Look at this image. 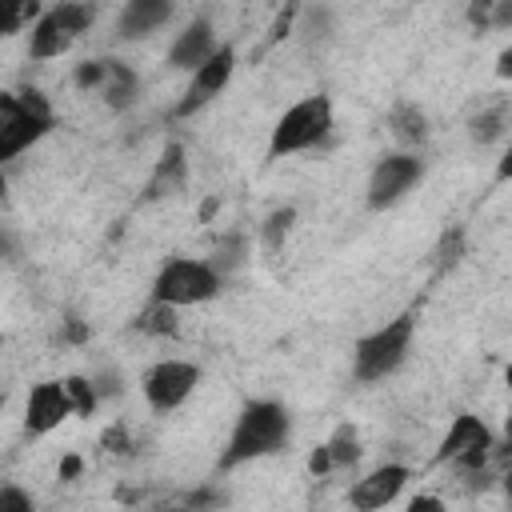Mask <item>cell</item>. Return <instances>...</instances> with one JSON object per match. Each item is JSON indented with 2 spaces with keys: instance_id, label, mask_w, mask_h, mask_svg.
Wrapping results in <instances>:
<instances>
[{
  "instance_id": "cell-1",
  "label": "cell",
  "mask_w": 512,
  "mask_h": 512,
  "mask_svg": "<svg viewBox=\"0 0 512 512\" xmlns=\"http://www.w3.org/2000/svg\"><path fill=\"white\" fill-rule=\"evenodd\" d=\"M288 436H292V416L280 400H248L220 452V468H240L248 460L272 456L288 444Z\"/></svg>"
},
{
  "instance_id": "cell-2",
  "label": "cell",
  "mask_w": 512,
  "mask_h": 512,
  "mask_svg": "<svg viewBox=\"0 0 512 512\" xmlns=\"http://www.w3.org/2000/svg\"><path fill=\"white\" fill-rule=\"evenodd\" d=\"M412 336H416V316L412 312H400V316L384 320L380 328H372L368 336L356 340V348H352V376L360 384H376V380L392 376L408 360Z\"/></svg>"
},
{
  "instance_id": "cell-3",
  "label": "cell",
  "mask_w": 512,
  "mask_h": 512,
  "mask_svg": "<svg viewBox=\"0 0 512 512\" xmlns=\"http://www.w3.org/2000/svg\"><path fill=\"white\" fill-rule=\"evenodd\" d=\"M56 116L40 88L0 92V160H16L24 148L52 132Z\"/></svg>"
},
{
  "instance_id": "cell-4",
  "label": "cell",
  "mask_w": 512,
  "mask_h": 512,
  "mask_svg": "<svg viewBox=\"0 0 512 512\" xmlns=\"http://www.w3.org/2000/svg\"><path fill=\"white\" fill-rule=\"evenodd\" d=\"M332 124H336V112L324 92H312V96L288 104V112L276 120V128L268 136V160H284V156L324 144L332 136Z\"/></svg>"
},
{
  "instance_id": "cell-5",
  "label": "cell",
  "mask_w": 512,
  "mask_h": 512,
  "mask_svg": "<svg viewBox=\"0 0 512 512\" xmlns=\"http://www.w3.org/2000/svg\"><path fill=\"white\" fill-rule=\"evenodd\" d=\"M220 288H224V276L212 268V260L172 256L160 264L152 280V300L172 304V308H192V304H208L212 296H220Z\"/></svg>"
},
{
  "instance_id": "cell-6",
  "label": "cell",
  "mask_w": 512,
  "mask_h": 512,
  "mask_svg": "<svg viewBox=\"0 0 512 512\" xmlns=\"http://www.w3.org/2000/svg\"><path fill=\"white\" fill-rule=\"evenodd\" d=\"M96 20V8L92 4H76V0H64V4H52L44 8V16L28 28V56L32 60H56L64 56Z\"/></svg>"
},
{
  "instance_id": "cell-7",
  "label": "cell",
  "mask_w": 512,
  "mask_h": 512,
  "mask_svg": "<svg viewBox=\"0 0 512 512\" xmlns=\"http://www.w3.org/2000/svg\"><path fill=\"white\" fill-rule=\"evenodd\" d=\"M496 456V436L492 428L472 416V412H456L440 448H436V464H456L460 472H480L488 460Z\"/></svg>"
},
{
  "instance_id": "cell-8",
  "label": "cell",
  "mask_w": 512,
  "mask_h": 512,
  "mask_svg": "<svg viewBox=\"0 0 512 512\" xmlns=\"http://www.w3.org/2000/svg\"><path fill=\"white\" fill-rule=\"evenodd\" d=\"M420 176H424V160H420L416 152H388V156H380V160L372 164L368 188H364L368 208L384 212V208L400 204V200L420 184Z\"/></svg>"
},
{
  "instance_id": "cell-9",
  "label": "cell",
  "mask_w": 512,
  "mask_h": 512,
  "mask_svg": "<svg viewBox=\"0 0 512 512\" xmlns=\"http://www.w3.org/2000/svg\"><path fill=\"white\" fill-rule=\"evenodd\" d=\"M200 384V364L192 360H156L144 380H140V392L148 400L152 412H176Z\"/></svg>"
},
{
  "instance_id": "cell-10",
  "label": "cell",
  "mask_w": 512,
  "mask_h": 512,
  "mask_svg": "<svg viewBox=\"0 0 512 512\" xmlns=\"http://www.w3.org/2000/svg\"><path fill=\"white\" fill-rule=\"evenodd\" d=\"M232 72H236V48H232V44H220V52H216V56H212L204 68H196V72H192V80H188L184 96L176 100L172 116L188 120L192 112H200L204 104H212V100H216V96L228 88Z\"/></svg>"
},
{
  "instance_id": "cell-11",
  "label": "cell",
  "mask_w": 512,
  "mask_h": 512,
  "mask_svg": "<svg viewBox=\"0 0 512 512\" xmlns=\"http://www.w3.org/2000/svg\"><path fill=\"white\" fill-rule=\"evenodd\" d=\"M408 480H412V468H408V464H380V468L364 472V476L352 484L348 504H352L356 512H380V508H388V504L408 488Z\"/></svg>"
},
{
  "instance_id": "cell-12",
  "label": "cell",
  "mask_w": 512,
  "mask_h": 512,
  "mask_svg": "<svg viewBox=\"0 0 512 512\" xmlns=\"http://www.w3.org/2000/svg\"><path fill=\"white\" fill-rule=\"evenodd\" d=\"M68 416H76V412H72V400H68V392H64L60 380L32 384V392H28V400H24V428H28L32 436H48V432L60 428Z\"/></svg>"
},
{
  "instance_id": "cell-13",
  "label": "cell",
  "mask_w": 512,
  "mask_h": 512,
  "mask_svg": "<svg viewBox=\"0 0 512 512\" xmlns=\"http://www.w3.org/2000/svg\"><path fill=\"white\" fill-rule=\"evenodd\" d=\"M220 52V44H216V32H212V20H204V16H196L176 40H172V48H168V68H180V72H196V68H204L212 56Z\"/></svg>"
},
{
  "instance_id": "cell-14",
  "label": "cell",
  "mask_w": 512,
  "mask_h": 512,
  "mask_svg": "<svg viewBox=\"0 0 512 512\" xmlns=\"http://www.w3.org/2000/svg\"><path fill=\"white\" fill-rule=\"evenodd\" d=\"M184 180H188V160H184V144H168L164 148V156H160V164L152 168V176H148V184H144V200H164V196H176L180 188H184Z\"/></svg>"
},
{
  "instance_id": "cell-15",
  "label": "cell",
  "mask_w": 512,
  "mask_h": 512,
  "mask_svg": "<svg viewBox=\"0 0 512 512\" xmlns=\"http://www.w3.org/2000/svg\"><path fill=\"white\" fill-rule=\"evenodd\" d=\"M168 20H172V4H168V0H132V4L120 12L116 32H120L124 40H136V36H148V32L164 28Z\"/></svg>"
},
{
  "instance_id": "cell-16",
  "label": "cell",
  "mask_w": 512,
  "mask_h": 512,
  "mask_svg": "<svg viewBox=\"0 0 512 512\" xmlns=\"http://www.w3.org/2000/svg\"><path fill=\"white\" fill-rule=\"evenodd\" d=\"M388 132H392V140L400 144V152H416V148L428 140L432 128H428V116H424L420 104L400 100V104L388 108Z\"/></svg>"
},
{
  "instance_id": "cell-17",
  "label": "cell",
  "mask_w": 512,
  "mask_h": 512,
  "mask_svg": "<svg viewBox=\"0 0 512 512\" xmlns=\"http://www.w3.org/2000/svg\"><path fill=\"white\" fill-rule=\"evenodd\" d=\"M512 128V104H504V100H496V104H484L472 120H468V136H472V144H496L504 132Z\"/></svg>"
},
{
  "instance_id": "cell-18",
  "label": "cell",
  "mask_w": 512,
  "mask_h": 512,
  "mask_svg": "<svg viewBox=\"0 0 512 512\" xmlns=\"http://www.w3.org/2000/svg\"><path fill=\"white\" fill-rule=\"evenodd\" d=\"M136 92H140V80H136V72H132L124 60H112V56H108V80H104V88H100L104 104L120 112V108H128V104L136 100Z\"/></svg>"
},
{
  "instance_id": "cell-19",
  "label": "cell",
  "mask_w": 512,
  "mask_h": 512,
  "mask_svg": "<svg viewBox=\"0 0 512 512\" xmlns=\"http://www.w3.org/2000/svg\"><path fill=\"white\" fill-rule=\"evenodd\" d=\"M136 332H144V336H176L180 332V308L148 300L140 308V316H136Z\"/></svg>"
},
{
  "instance_id": "cell-20",
  "label": "cell",
  "mask_w": 512,
  "mask_h": 512,
  "mask_svg": "<svg viewBox=\"0 0 512 512\" xmlns=\"http://www.w3.org/2000/svg\"><path fill=\"white\" fill-rule=\"evenodd\" d=\"M292 224H296V208H292V204L268 212L264 224H260V248H264L268 256H280V248H284L288 236H292Z\"/></svg>"
},
{
  "instance_id": "cell-21",
  "label": "cell",
  "mask_w": 512,
  "mask_h": 512,
  "mask_svg": "<svg viewBox=\"0 0 512 512\" xmlns=\"http://www.w3.org/2000/svg\"><path fill=\"white\" fill-rule=\"evenodd\" d=\"M324 444H328L332 468H348V464H356V460H360V436H356V428H352V424H336L332 440H324Z\"/></svg>"
},
{
  "instance_id": "cell-22",
  "label": "cell",
  "mask_w": 512,
  "mask_h": 512,
  "mask_svg": "<svg viewBox=\"0 0 512 512\" xmlns=\"http://www.w3.org/2000/svg\"><path fill=\"white\" fill-rule=\"evenodd\" d=\"M60 384H64V392H68L76 416H92V412L100 408V392H96L92 376H64Z\"/></svg>"
},
{
  "instance_id": "cell-23",
  "label": "cell",
  "mask_w": 512,
  "mask_h": 512,
  "mask_svg": "<svg viewBox=\"0 0 512 512\" xmlns=\"http://www.w3.org/2000/svg\"><path fill=\"white\" fill-rule=\"evenodd\" d=\"M40 16H44V8H40V4H16V8H8V12H4V20H0V36H16L24 24L32 28Z\"/></svg>"
},
{
  "instance_id": "cell-24",
  "label": "cell",
  "mask_w": 512,
  "mask_h": 512,
  "mask_svg": "<svg viewBox=\"0 0 512 512\" xmlns=\"http://www.w3.org/2000/svg\"><path fill=\"white\" fill-rule=\"evenodd\" d=\"M236 264H244V240H240V236H228V240L216 244V252H212V268H216L220 276H228Z\"/></svg>"
},
{
  "instance_id": "cell-25",
  "label": "cell",
  "mask_w": 512,
  "mask_h": 512,
  "mask_svg": "<svg viewBox=\"0 0 512 512\" xmlns=\"http://www.w3.org/2000/svg\"><path fill=\"white\" fill-rule=\"evenodd\" d=\"M104 80H108V60H84L80 68H76V88H104Z\"/></svg>"
},
{
  "instance_id": "cell-26",
  "label": "cell",
  "mask_w": 512,
  "mask_h": 512,
  "mask_svg": "<svg viewBox=\"0 0 512 512\" xmlns=\"http://www.w3.org/2000/svg\"><path fill=\"white\" fill-rule=\"evenodd\" d=\"M0 512H36V504L20 484H4L0 488Z\"/></svg>"
},
{
  "instance_id": "cell-27",
  "label": "cell",
  "mask_w": 512,
  "mask_h": 512,
  "mask_svg": "<svg viewBox=\"0 0 512 512\" xmlns=\"http://www.w3.org/2000/svg\"><path fill=\"white\" fill-rule=\"evenodd\" d=\"M296 16H300V8H280L276 12V20H272V28H268V40H264V48H272V44H280L292 28H296Z\"/></svg>"
},
{
  "instance_id": "cell-28",
  "label": "cell",
  "mask_w": 512,
  "mask_h": 512,
  "mask_svg": "<svg viewBox=\"0 0 512 512\" xmlns=\"http://www.w3.org/2000/svg\"><path fill=\"white\" fill-rule=\"evenodd\" d=\"M404 512H448V504L440 496H432V492H420V496H412L404 504Z\"/></svg>"
},
{
  "instance_id": "cell-29",
  "label": "cell",
  "mask_w": 512,
  "mask_h": 512,
  "mask_svg": "<svg viewBox=\"0 0 512 512\" xmlns=\"http://www.w3.org/2000/svg\"><path fill=\"white\" fill-rule=\"evenodd\" d=\"M308 472H312V476H324V472H332V456H328V444H316V448H312V456H308Z\"/></svg>"
},
{
  "instance_id": "cell-30",
  "label": "cell",
  "mask_w": 512,
  "mask_h": 512,
  "mask_svg": "<svg viewBox=\"0 0 512 512\" xmlns=\"http://www.w3.org/2000/svg\"><path fill=\"white\" fill-rule=\"evenodd\" d=\"M128 444H132V436H128L124 424H116V428L104 436V448H108V452H128Z\"/></svg>"
},
{
  "instance_id": "cell-31",
  "label": "cell",
  "mask_w": 512,
  "mask_h": 512,
  "mask_svg": "<svg viewBox=\"0 0 512 512\" xmlns=\"http://www.w3.org/2000/svg\"><path fill=\"white\" fill-rule=\"evenodd\" d=\"M508 180H512V140L504 144V152L496 160V184H508Z\"/></svg>"
},
{
  "instance_id": "cell-32",
  "label": "cell",
  "mask_w": 512,
  "mask_h": 512,
  "mask_svg": "<svg viewBox=\"0 0 512 512\" xmlns=\"http://www.w3.org/2000/svg\"><path fill=\"white\" fill-rule=\"evenodd\" d=\"M92 384H96V392H100V400H104V396H116V392H120V384H116V372H104V376H92Z\"/></svg>"
},
{
  "instance_id": "cell-33",
  "label": "cell",
  "mask_w": 512,
  "mask_h": 512,
  "mask_svg": "<svg viewBox=\"0 0 512 512\" xmlns=\"http://www.w3.org/2000/svg\"><path fill=\"white\" fill-rule=\"evenodd\" d=\"M492 28H508L512 24V4H492Z\"/></svg>"
},
{
  "instance_id": "cell-34",
  "label": "cell",
  "mask_w": 512,
  "mask_h": 512,
  "mask_svg": "<svg viewBox=\"0 0 512 512\" xmlns=\"http://www.w3.org/2000/svg\"><path fill=\"white\" fill-rule=\"evenodd\" d=\"M496 76H500V80H512V44L500 48V56H496Z\"/></svg>"
},
{
  "instance_id": "cell-35",
  "label": "cell",
  "mask_w": 512,
  "mask_h": 512,
  "mask_svg": "<svg viewBox=\"0 0 512 512\" xmlns=\"http://www.w3.org/2000/svg\"><path fill=\"white\" fill-rule=\"evenodd\" d=\"M496 456H508V460H512V416H508V424H504V440L496 444Z\"/></svg>"
},
{
  "instance_id": "cell-36",
  "label": "cell",
  "mask_w": 512,
  "mask_h": 512,
  "mask_svg": "<svg viewBox=\"0 0 512 512\" xmlns=\"http://www.w3.org/2000/svg\"><path fill=\"white\" fill-rule=\"evenodd\" d=\"M76 472H80V460H76V456H68V460L60 464V476H76Z\"/></svg>"
},
{
  "instance_id": "cell-37",
  "label": "cell",
  "mask_w": 512,
  "mask_h": 512,
  "mask_svg": "<svg viewBox=\"0 0 512 512\" xmlns=\"http://www.w3.org/2000/svg\"><path fill=\"white\" fill-rule=\"evenodd\" d=\"M68 340H84V324L80 320H68Z\"/></svg>"
},
{
  "instance_id": "cell-38",
  "label": "cell",
  "mask_w": 512,
  "mask_h": 512,
  "mask_svg": "<svg viewBox=\"0 0 512 512\" xmlns=\"http://www.w3.org/2000/svg\"><path fill=\"white\" fill-rule=\"evenodd\" d=\"M504 496H508V504H512V464H508V472H504Z\"/></svg>"
},
{
  "instance_id": "cell-39",
  "label": "cell",
  "mask_w": 512,
  "mask_h": 512,
  "mask_svg": "<svg viewBox=\"0 0 512 512\" xmlns=\"http://www.w3.org/2000/svg\"><path fill=\"white\" fill-rule=\"evenodd\" d=\"M504 384H508V392H512V364L504 368Z\"/></svg>"
},
{
  "instance_id": "cell-40",
  "label": "cell",
  "mask_w": 512,
  "mask_h": 512,
  "mask_svg": "<svg viewBox=\"0 0 512 512\" xmlns=\"http://www.w3.org/2000/svg\"><path fill=\"white\" fill-rule=\"evenodd\" d=\"M164 512H192V508H164Z\"/></svg>"
}]
</instances>
